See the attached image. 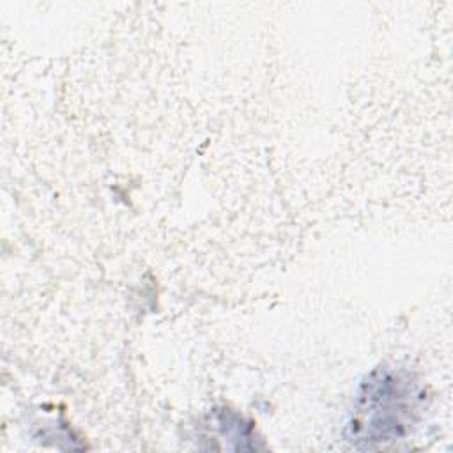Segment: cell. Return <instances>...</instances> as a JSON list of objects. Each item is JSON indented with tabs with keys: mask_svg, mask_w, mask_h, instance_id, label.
Segmentation results:
<instances>
[{
	"mask_svg": "<svg viewBox=\"0 0 453 453\" xmlns=\"http://www.w3.org/2000/svg\"><path fill=\"white\" fill-rule=\"evenodd\" d=\"M423 403L419 382L403 370H375L361 384L349 428V441L375 448L405 437L416 425Z\"/></svg>",
	"mask_w": 453,
	"mask_h": 453,
	"instance_id": "cell-1",
	"label": "cell"
}]
</instances>
